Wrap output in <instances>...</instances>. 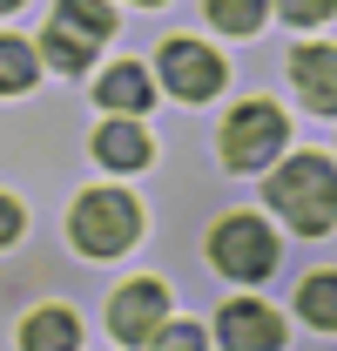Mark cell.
<instances>
[{
	"mask_svg": "<svg viewBox=\"0 0 337 351\" xmlns=\"http://www.w3.org/2000/svg\"><path fill=\"white\" fill-rule=\"evenodd\" d=\"M149 7H155V0H149Z\"/></svg>",
	"mask_w": 337,
	"mask_h": 351,
	"instance_id": "19",
	"label": "cell"
},
{
	"mask_svg": "<svg viewBox=\"0 0 337 351\" xmlns=\"http://www.w3.org/2000/svg\"><path fill=\"white\" fill-rule=\"evenodd\" d=\"M14 237H21V203H14V196H0V250H7Z\"/></svg>",
	"mask_w": 337,
	"mask_h": 351,
	"instance_id": "17",
	"label": "cell"
},
{
	"mask_svg": "<svg viewBox=\"0 0 337 351\" xmlns=\"http://www.w3.org/2000/svg\"><path fill=\"white\" fill-rule=\"evenodd\" d=\"M21 345H34V351H75V345H82V324H75L68 311H34V317L21 324Z\"/></svg>",
	"mask_w": 337,
	"mask_h": 351,
	"instance_id": "11",
	"label": "cell"
},
{
	"mask_svg": "<svg viewBox=\"0 0 337 351\" xmlns=\"http://www.w3.org/2000/svg\"><path fill=\"white\" fill-rule=\"evenodd\" d=\"M162 88H175L182 101H210L223 88V61L203 41H162Z\"/></svg>",
	"mask_w": 337,
	"mask_h": 351,
	"instance_id": "7",
	"label": "cell"
},
{
	"mask_svg": "<svg viewBox=\"0 0 337 351\" xmlns=\"http://www.w3.org/2000/svg\"><path fill=\"white\" fill-rule=\"evenodd\" d=\"M277 149H284V108L277 101H243L223 122V162L229 169H263Z\"/></svg>",
	"mask_w": 337,
	"mask_h": 351,
	"instance_id": "5",
	"label": "cell"
},
{
	"mask_svg": "<svg viewBox=\"0 0 337 351\" xmlns=\"http://www.w3.org/2000/svg\"><path fill=\"white\" fill-rule=\"evenodd\" d=\"M34 68H41V54L21 41V34H0V95H21V88L34 82Z\"/></svg>",
	"mask_w": 337,
	"mask_h": 351,
	"instance_id": "14",
	"label": "cell"
},
{
	"mask_svg": "<svg viewBox=\"0 0 337 351\" xmlns=\"http://www.w3.org/2000/svg\"><path fill=\"white\" fill-rule=\"evenodd\" d=\"M210 257H216L223 277L256 284V277L277 270V237H270V223H256V217H223L210 230Z\"/></svg>",
	"mask_w": 337,
	"mask_h": 351,
	"instance_id": "4",
	"label": "cell"
},
{
	"mask_svg": "<svg viewBox=\"0 0 337 351\" xmlns=\"http://www.w3.org/2000/svg\"><path fill=\"white\" fill-rule=\"evenodd\" d=\"M270 203L284 210V223H297L303 237H317V230L337 223V169L324 156H290L270 176Z\"/></svg>",
	"mask_w": 337,
	"mask_h": 351,
	"instance_id": "1",
	"label": "cell"
},
{
	"mask_svg": "<svg viewBox=\"0 0 337 351\" xmlns=\"http://www.w3.org/2000/svg\"><path fill=\"white\" fill-rule=\"evenodd\" d=\"M68 237H75L82 257H122L142 237V210H135L128 189H88L75 203V217H68Z\"/></svg>",
	"mask_w": 337,
	"mask_h": 351,
	"instance_id": "2",
	"label": "cell"
},
{
	"mask_svg": "<svg viewBox=\"0 0 337 351\" xmlns=\"http://www.w3.org/2000/svg\"><path fill=\"white\" fill-rule=\"evenodd\" d=\"M277 7H284V21H290V27H317V21H331L337 0H277Z\"/></svg>",
	"mask_w": 337,
	"mask_h": 351,
	"instance_id": "16",
	"label": "cell"
},
{
	"mask_svg": "<svg viewBox=\"0 0 337 351\" xmlns=\"http://www.w3.org/2000/svg\"><path fill=\"white\" fill-rule=\"evenodd\" d=\"M290 75H297L303 101H310L317 115H337V47H297Z\"/></svg>",
	"mask_w": 337,
	"mask_h": 351,
	"instance_id": "8",
	"label": "cell"
},
{
	"mask_svg": "<svg viewBox=\"0 0 337 351\" xmlns=\"http://www.w3.org/2000/svg\"><path fill=\"white\" fill-rule=\"evenodd\" d=\"M297 311H303L310 324L337 331V277H331V270H317V277H303V284H297Z\"/></svg>",
	"mask_w": 337,
	"mask_h": 351,
	"instance_id": "13",
	"label": "cell"
},
{
	"mask_svg": "<svg viewBox=\"0 0 337 351\" xmlns=\"http://www.w3.org/2000/svg\"><path fill=\"white\" fill-rule=\"evenodd\" d=\"M14 7H21V0H0V14H14Z\"/></svg>",
	"mask_w": 337,
	"mask_h": 351,
	"instance_id": "18",
	"label": "cell"
},
{
	"mask_svg": "<svg viewBox=\"0 0 337 351\" xmlns=\"http://www.w3.org/2000/svg\"><path fill=\"white\" fill-rule=\"evenodd\" d=\"M101 41H115V7L108 0H61L54 21H47V34H41V54L61 75H75V68L95 61Z\"/></svg>",
	"mask_w": 337,
	"mask_h": 351,
	"instance_id": "3",
	"label": "cell"
},
{
	"mask_svg": "<svg viewBox=\"0 0 337 351\" xmlns=\"http://www.w3.org/2000/svg\"><path fill=\"white\" fill-rule=\"evenodd\" d=\"M95 156H101L108 169H142V162H149V135L135 129V122H108V129L95 135Z\"/></svg>",
	"mask_w": 337,
	"mask_h": 351,
	"instance_id": "10",
	"label": "cell"
},
{
	"mask_svg": "<svg viewBox=\"0 0 337 351\" xmlns=\"http://www.w3.org/2000/svg\"><path fill=\"white\" fill-rule=\"evenodd\" d=\"M149 95H155V88H149V75H142V68H108V75H101V88H95V101H108V108H122V115H135V108H149Z\"/></svg>",
	"mask_w": 337,
	"mask_h": 351,
	"instance_id": "12",
	"label": "cell"
},
{
	"mask_svg": "<svg viewBox=\"0 0 337 351\" xmlns=\"http://www.w3.org/2000/svg\"><path fill=\"white\" fill-rule=\"evenodd\" d=\"M216 338L229 351H270V345H284V324L270 317L263 304H223V324H216Z\"/></svg>",
	"mask_w": 337,
	"mask_h": 351,
	"instance_id": "9",
	"label": "cell"
},
{
	"mask_svg": "<svg viewBox=\"0 0 337 351\" xmlns=\"http://www.w3.org/2000/svg\"><path fill=\"white\" fill-rule=\"evenodd\" d=\"M263 14H270V0H210V21L223 34H256Z\"/></svg>",
	"mask_w": 337,
	"mask_h": 351,
	"instance_id": "15",
	"label": "cell"
},
{
	"mask_svg": "<svg viewBox=\"0 0 337 351\" xmlns=\"http://www.w3.org/2000/svg\"><path fill=\"white\" fill-rule=\"evenodd\" d=\"M162 311H168V291L155 277H135L115 291V304H108V331L122 338V345H149L155 331H162Z\"/></svg>",
	"mask_w": 337,
	"mask_h": 351,
	"instance_id": "6",
	"label": "cell"
}]
</instances>
